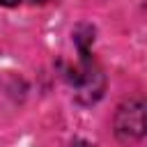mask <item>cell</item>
<instances>
[{"instance_id":"cell-1","label":"cell","mask_w":147,"mask_h":147,"mask_svg":"<svg viewBox=\"0 0 147 147\" xmlns=\"http://www.w3.org/2000/svg\"><path fill=\"white\" fill-rule=\"evenodd\" d=\"M67 78L85 101H94L103 90V74L87 51H80V60L67 71Z\"/></svg>"},{"instance_id":"cell-2","label":"cell","mask_w":147,"mask_h":147,"mask_svg":"<svg viewBox=\"0 0 147 147\" xmlns=\"http://www.w3.org/2000/svg\"><path fill=\"white\" fill-rule=\"evenodd\" d=\"M115 131L119 138H140L145 133V103L142 101H129L117 110L115 117Z\"/></svg>"},{"instance_id":"cell-3","label":"cell","mask_w":147,"mask_h":147,"mask_svg":"<svg viewBox=\"0 0 147 147\" xmlns=\"http://www.w3.org/2000/svg\"><path fill=\"white\" fill-rule=\"evenodd\" d=\"M18 2H21V0H0V5H2V7H16Z\"/></svg>"}]
</instances>
